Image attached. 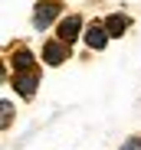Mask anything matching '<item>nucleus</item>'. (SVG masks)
<instances>
[{
	"label": "nucleus",
	"instance_id": "1",
	"mask_svg": "<svg viewBox=\"0 0 141 150\" xmlns=\"http://www.w3.org/2000/svg\"><path fill=\"white\" fill-rule=\"evenodd\" d=\"M59 13V4L56 0H43V4H36V13H33V26L36 30H46L53 23V16Z\"/></svg>",
	"mask_w": 141,
	"mask_h": 150
},
{
	"label": "nucleus",
	"instance_id": "2",
	"mask_svg": "<svg viewBox=\"0 0 141 150\" xmlns=\"http://www.w3.org/2000/svg\"><path fill=\"white\" fill-rule=\"evenodd\" d=\"M43 59H46V65H62V62L69 59V46H66L62 39L46 42V46H43Z\"/></svg>",
	"mask_w": 141,
	"mask_h": 150
},
{
	"label": "nucleus",
	"instance_id": "3",
	"mask_svg": "<svg viewBox=\"0 0 141 150\" xmlns=\"http://www.w3.org/2000/svg\"><path fill=\"white\" fill-rule=\"evenodd\" d=\"M36 85H39V75H36V72H16V75H13V88H16L23 98H33V95H36Z\"/></svg>",
	"mask_w": 141,
	"mask_h": 150
},
{
	"label": "nucleus",
	"instance_id": "4",
	"mask_svg": "<svg viewBox=\"0 0 141 150\" xmlns=\"http://www.w3.org/2000/svg\"><path fill=\"white\" fill-rule=\"evenodd\" d=\"M79 30H82V20H79V16H69V20L59 23V39H62L66 46H72L76 36H79Z\"/></svg>",
	"mask_w": 141,
	"mask_h": 150
},
{
	"label": "nucleus",
	"instance_id": "5",
	"mask_svg": "<svg viewBox=\"0 0 141 150\" xmlns=\"http://www.w3.org/2000/svg\"><path fill=\"white\" fill-rule=\"evenodd\" d=\"M85 42H89L92 49H105V42H108V30H105V23H92V26L85 30Z\"/></svg>",
	"mask_w": 141,
	"mask_h": 150
},
{
	"label": "nucleus",
	"instance_id": "6",
	"mask_svg": "<svg viewBox=\"0 0 141 150\" xmlns=\"http://www.w3.org/2000/svg\"><path fill=\"white\" fill-rule=\"evenodd\" d=\"M131 26V20L125 16V13H112L108 20H105V30H108V36H125V30Z\"/></svg>",
	"mask_w": 141,
	"mask_h": 150
},
{
	"label": "nucleus",
	"instance_id": "7",
	"mask_svg": "<svg viewBox=\"0 0 141 150\" xmlns=\"http://www.w3.org/2000/svg\"><path fill=\"white\" fill-rule=\"evenodd\" d=\"M10 62H13V69H16V72H36V59L26 52V49H16Z\"/></svg>",
	"mask_w": 141,
	"mask_h": 150
},
{
	"label": "nucleus",
	"instance_id": "8",
	"mask_svg": "<svg viewBox=\"0 0 141 150\" xmlns=\"http://www.w3.org/2000/svg\"><path fill=\"white\" fill-rule=\"evenodd\" d=\"M0 111H4V127H7V124H10V114H13V105L4 101V105H0Z\"/></svg>",
	"mask_w": 141,
	"mask_h": 150
},
{
	"label": "nucleus",
	"instance_id": "9",
	"mask_svg": "<svg viewBox=\"0 0 141 150\" xmlns=\"http://www.w3.org/2000/svg\"><path fill=\"white\" fill-rule=\"evenodd\" d=\"M135 147H138V144H135V140H128V144H125L122 150H135Z\"/></svg>",
	"mask_w": 141,
	"mask_h": 150
},
{
	"label": "nucleus",
	"instance_id": "10",
	"mask_svg": "<svg viewBox=\"0 0 141 150\" xmlns=\"http://www.w3.org/2000/svg\"><path fill=\"white\" fill-rule=\"evenodd\" d=\"M138 147H141V140H138Z\"/></svg>",
	"mask_w": 141,
	"mask_h": 150
}]
</instances>
